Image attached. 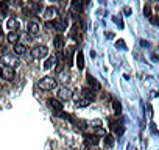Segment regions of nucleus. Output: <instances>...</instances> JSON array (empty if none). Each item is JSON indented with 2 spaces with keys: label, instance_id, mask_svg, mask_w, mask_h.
I'll return each mask as SVG.
<instances>
[{
  "label": "nucleus",
  "instance_id": "nucleus-1",
  "mask_svg": "<svg viewBox=\"0 0 159 150\" xmlns=\"http://www.w3.org/2000/svg\"><path fill=\"white\" fill-rule=\"evenodd\" d=\"M38 86H39V89H42V91H52V89L58 88V80L53 78V77H44V78L39 80Z\"/></svg>",
  "mask_w": 159,
  "mask_h": 150
},
{
  "label": "nucleus",
  "instance_id": "nucleus-2",
  "mask_svg": "<svg viewBox=\"0 0 159 150\" xmlns=\"http://www.w3.org/2000/svg\"><path fill=\"white\" fill-rule=\"evenodd\" d=\"M47 55H48L47 45H36V47L31 50V56H33L34 59H44V58H47Z\"/></svg>",
  "mask_w": 159,
  "mask_h": 150
},
{
  "label": "nucleus",
  "instance_id": "nucleus-3",
  "mask_svg": "<svg viewBox=\"0 0 159 150\" xmlns=\"http://www.w3.org/2000/svg\"><path fill=\"white\" fill-rule=\"evenodd\" d=\"M67 22H69V19H67V17H62L61 21H52V22H47V25H48V27H53L56 31L62 33V31L67 28Z\"/></svg>",
  "mask_w": 159,
  "mask_h": 150
},
{
  "label": "nucleus",
  "instance_id": "nucleus-4",
  "mask_svg": "<svg viewBox=\"0 0 159 150\" xmlns=\"http://www.w3.org/2000/svg\"><path fill=\"white\" fill-rule=\"evenodd\" d=\"M0 63H2V66H11V67H16V66L20 64V61L13 55H3L0 58Z\"/></svg>",
  "mask_w": 159,
  "mask_h": 150
},
{
  "label": "nucleus",
  "instance_id": "nucleus-5",
  "mask_svg": "<svg viewBox=\"0 0 159 150\" xmlns=\"http://www.w3.org/2000/svg\"><path fill=\"white\" fill-rule=\"evenodd\" d=\"M2 77H3L7 82H13L14 77H16L14 67H11V66H2Z\"/></svg>",
  "mask_w": 159,
  "mask_h": 150
},
{
  "label": "nucleus",
  "instance_id": "nucleus-6",
  "mask_svg": "<svg viewBox=\"0 0 159 150\" xmlns=\"http://www.w3.org/2000/svg\"><path fill=\"white\" fill-rule=\"evenodd\" d=\"M70 99H72V91H70V88H67V86L59 88V91H58V100H59V102H69Z\"/></svg>",
  "mask_w": 159,
  "mask_h": 150
},
{
  "label": "nucleus",
  "instance_id": "nucleus-7",
  "mask_svg": "<svg viewBox=\"0 0 159 150\" xmlns=\"http://www.w3.org/2000/svg\"><path fill=\"white\" fill-rule=\"evenodd\" d=\"M39 30H41V27H39V24H38V22L30 21V22L27 24V33H28V35H38V33H39Z\"/></svg>",
  "mask_w": 159,
  "mask_h": 150
},
{
  "label": "nucleus",
  "instance_id": "nucleus-8",
  "mask_svg": "<svg viewBox=\"0 0 159 150\" xmlns=\"http://www.w3.org/2000/svg\"><path fill=\"white\" fill-rule=\"evenodd\" d=\"M48 106H50L53 111H56V114H59V113L62 111V108H64V106H62V102H59L58 99H56V100H55V99H50V100H48Z\"/></svg>",
  "mask_w": 159,
  "mask_h": 150
},
{
  "label": "nucleus",
  "instance_id": "nucleus-9",
  "mask_svg": "<svg viewBox=\"0 0 159 150\" xmlns=\"http://www.w3.org/2000/svg\"><path fill=\"white\" fill-rule=\"evenodd\" d=\"M19 27H20V22H19L16 17H10V19H8V22H7V28H8L10 31H17Z\"/></svg>",
  "mask_w": 159,
  "mask_h": 150
},
{
  "label": "nucleus",
  "instance_id": "nucleus-10",
  "mask_svg": "<svg viewBox=\"0 0 159 150\" xmlns=\"http://www.w3.org/2000/svg\"><path fill=\"white\" fill-rule=\"evenodd\" d=\"M53 45H55L56 50H62L64 45H66V39H64V36H62V35H56L55 39H53Z\"/></svg>",
  "mask_w": 159,
  "mask_h": 150
},
{
  "label": "nucleus",
  "instance_id": "nucleus-11",
  "mask_svg": "<svg viewBox=\"0 0 159 150\" xmlns=\"http://www.w3.org/2000/svg\"><path fill=\"white\" fill-rule=\"evenodd\" d=\"M13 53H14L16 56H22V55H25V53H27V45H25V44H20V42L14 44Z\"/></svg>",
  "mask_w": 159,
  "mask_h": 150
},
{
  "label": "nucleus",
  "instance_id": "nucleus-12",
  "mask_svg": "<svg viewBox=\"0 0 159 150\" xmlns=\"http://www.w3.org/2000/svg\"><path fill=\"white\" fill-rule=\"evenodd\" d=\"M84 138H86V142H88L89 145H97V144L100 142V138H98L97 134H92V133H86Z\"/></svg>",
  "mask_w": 159,
  "mask_h": 150
},
{
  "label": "nucleus",
  "instance_id": "nucleus-13",
  "mask_svg": "<svg viewBox=\"0 0 159 150\" xmlns=\"http://www.w3.org/2000/svg\"><path fill=\"white\" fill-rule=\"evenodd\" d=\"M86 80H88L89 86H94V88H92L94 91H100V89H102V85H100V83H98V82H97V80H95L94 77H92L91 73H88V77H86Z\"/></svg>",
  "mask_w": 159,
  "mask_h": 150
},
{
  "label": "nucleus",
  "instance_id": "nucleus-14",
  "mask_svg": "<svg viewBox=\"0 0 159 150\" xmlns=\"http://www.w3.org/2000/svg\"><path fill=\"white\" fill-rule=\"evenodd\" d=\"M81 96H83V99H86V100H89V102H94V92H92V89H89V88H83L81 89Z\"/></svg>",
  "mask_w": 159,
  "mask_h": 150
},
{
  "label": "nucleus",
  "instance_id": "nucleus-15",
  "mask_svg": "<svg viewBox=\"0 0 159 150\" xmlns=\"http://www.w3.org/2000/svg\"><path fill=\"white\" fill-rule=\"evenodd\" d=\"M76 66H78L80 70H83V69H84V55H83L81 50L76 53Z\"/></svg>",
  "mask_w": 159,
  "mask_h": 150
},
{
  "label": "nucleus",
  "instance_id": "nucleus-16",
  "mask_svg": "<svg viewBox=\"0 0 159 150\" xmlns=\"http://www.w3.org/2000/svg\"><path fill=\"white\" fill-rule=\"evenodd\" d=\"M19 33L17 31H10L8 35H7V39H8V42H11V44H17L19 42Z\"/></svg>",
  "mask_w": 159,
  "mask_h": 150
},
{
  "label": "nucleus",
  "instance_id": "nucleus-17",
  "mask_svg": "<svg viewBox=\"0 0 159 150\" xmlns=\"http://www.w3.org/2000/svg\"><path fill=\"white\" fill-rule=\"evenodd\" d=\"M56 61H58V59H56V56H48V58L45 59V63H44V66H42V67H44L45 70H48V69H52V67L56 64Z\"/></svg>",
  "mask_w": 159,
  "mask_h": 150
},
{
  "label": "nucleus",
  "instance_id": "nucleus-18",
  "mask_svg": "<svg viewBox=\"0 0 159 150\" xmlns=\"http://www.w3.org/2000/svg\"><path fill=\"white\" fill-rule=\"evenodd\" d=\"M73 52H75V49H73V47H69V49H67V53H66V61H67V66H70V64H72V56H73Z\"/></svg>",
  "mask_w": 159,
  "mask_h": 150
},
{
  "label": "nucleus",
  "instance_id": "nucleus-19",
  "mask_svg": "<svg viewBox=\"0 0 159 150\" xmlns=\"http://www.w3.org/2000/svg\"><path fill=\"white\" fill-rule=\"evenodd\" d=\"M72 8L80 13V11H81V8H83V0H73V2H72Z\"/></svg>",
  "mask_w": 159,
  "mask_h": 150
},
{
  "label": "nucleus",
  "instance_id": "nucleus-20",
  "mask_svg": "<svg viewBox=\"0 0 159 150\" xmlns=\"http://www.w3.org/2000/svg\"><path fill=\"white\" fill-rule=\"evenodd\" d=\"M58 11H59V10H58L56 7H48V8L45 10V16H56Z\"/></svg>",
  "mask_w": 159,
  "mask_h": 150
},
{
  "label": "nucleus",
  "instance_id": "nucleus-21",
  "mask_svg": "<svg viewBox=\"0 0 159 150\" xmlns=\"http://www.w3.org/2000/svg\"><path fill=\"white\" fill-rule=\"evenodd\" d=\"M112 106H114V111H116V114L119 116V114L122 113V105H120V102H119V100H114V102H112Z\"/></svg>",
  "mask_w": 159,
  "mask_h": 150
},
{
  "label": "nucleus",
  "instance_id": "nucleus-22",
  "mask_svg": "<svg viewBox=\"0 0 159 150\" xmlns=\"http://www.w3.org/2000/svg\"><path fill=\"white\" fill-rule=\"evenodd\" d=\"M105 145H106V147H112V145H114V138H112L111 134L105 136Z\"/></svg>",
  "mask_w": 159,
  "mask_h": 150
},
{
  "label": "nucleus",
  "instance_id": "nucleus-23",
  "mask_svg": "<svg viewBox=\"0 0 159 150\" xmlns=\"http://www.w3.org/2000/svg\"><path fill=\"white\" fill-rule=\"evenodd\" d=\"M143 16H145V17H150V16H151V7H150V5H145V7H143Z\"/></svg>",
  "mask_w": 159,
  "mask_h": 150
},
{
  "label": "nucleus",
  "instance_id": "nucleus-24",
  "mask_svg": "<svg viewBox=\"0 0 159 150\" xmlns=\"http://www.w3.org/2000/svg\"><path fill=\"white\" fill-rule=\"evenodd\" d=\"M89 103H91L89 100H86V99H81V102H78V106H80V108H83V106H88Z\"/></svg>",
  "mask_w": 159,
  "mask_h": 150
},
{
  "label": "nucleus",
  "instance_id": "nucleus-25",
  "mask_svg": "<svg viewBox=\"0 0 159 150\" xmlns=\"http://www.w3.org/2000/svg\"><path fill=\"white\" fill-rule=\"evenodd\" d=\"M112 22L119 24V27H120V28H123V22H122V21H120V19H119L117 16H114V17H112Z\"/></svg>",
  "mask_w": 159,
  "mask_h": 150
},
{
  "label": "nucleus",
  "instance_id": "nucleus-26",
  "mask_svg": "<svg viewBox=\"0 0 159 150\" xmlns=\"http://www.w3.org/2000/svg\"><path fill=\"white\" fill-rule=\"evenodd\" d=\"M116 47H119V49H123V50H125V49H126V45H125V42H123V41H122V39H120V41H117V42H116Z\"/></svg>",
  "mask_w": 159,
  "mask_h": 150
},
{
  "label": "nucleus",
  "instance_id": "nucleus-27",
  "mask_svg": "<svg viewBox=\"0 0 159 150\" xmlns=\"http://www.w3.org/2000/svg\"><path fill=\"white\" fill-rule=\"evenodd\" d=\"M131 13H133V10H131V8H128V7H125V8H123V14H125V16H131Z\"/></svg>",
  "mask_w": 159,
  "mask_h": 150
},
{
  "label": "nucleus",
  "instance_id": "nucleus-28",
  "mask_svg": "<svg viewBox=\"0 0 159 150\" xmlns=\"http://www.w3.org/2000/svg\"><path fill=\"white\" fill-rule=\"evenodd\" d=\"M76 31H78V28H76V25H73V27H72V30H70V36H72V38H75V36H76Z\"/></svg>",
  "mask_w": 159,
  "mask_h": 150
},
{
  "label": "nucleus",
  "instance_id": "nucleus-29",
  "mask_svg": "<svg viewBox=\"0 0 159 150\" xmlns=\"http://www.w3.org/2000/svg\"><path fill=\"white\" fill-rule=\"evenodd\" d=\"M140 45H143V47H150V42H148V41H140Z\"/></svg>",
  "mask_w": 159,
  "mask_h": 150
},
{
  "label": "nucleus",
  "instance_id": "nucleus-30",
  "mask_svg": "<svg viewBox=\"0 0 159 150\" xmlns=\"http://www.w3.org/2000/svg\"><path fill=\"white\" fill-rule=\"evenodd\" d=\"M66 150H76V148H72V147H67Z\"/></svg>",
  "mask_w": 159,
  "mask_h": 150
},
{
  "label": "nucleus",
  "instance_id": "nucleus-31",
  "mask_svg": "<svg viewBox=\"0 0 159 150\" xmlns=\"http://www.w3.org/2000/svg\"><path fill=\"white\" fill-rule=\"evenodd\" d=\"M86 150H94V148L92 147H86Z\"/></svg>",
  "mask_w": 159,
  "mask_h": 150
},
{
  "label": "nucleus",
  "instance_id": "nucleus-32",
  "mask_svg": "<svg viewBox=\"0 0 159 150\" xmlns=\"http://www.w3.org/2000/svg\"><path fill=\"white\" fill-rule=\"evenodd\" d=\"M148 2H159V0H148Z\"/></svg>",
  "mask_w": 159,
  "mask_h": 150
},
{
  "label": "nucleus",
  "instance_id": "nucleus-33",
  "mask_svg": "<svg viewBox=\"0 0 159 150\" xmlns=\"http://www.w3.org/2000/svg\"><path fill=\"white\" fill-rule=\"evenodd\" d=\"M0 77H2V67H0Z\"/></svg>",
  "mask_w": 159,
  "mask_h": 150
},
{
  "label": "nucleus",
  "instance_id": "nucleus-34",
  "mask_svg": "<svg viewBox=\"0 0 159 150\" xmlns=\"http://www.w3.org/2000/svg\"><path fill=\"white\" fill-rule=\"evenodd\" d=\"M3 2H5V3H7V2H10V0H3Z\"/></svg>",
  "mask_w": 159,
  "mask_h": 150
},
{
  "label": "nucleus",
  "instance_id": "nucleus-35",
  "mask_svg": "<svg viewBox=\"0 0 159 150\" xmlns=\"http://www.w3.org/2000/svg\"><path fill=\"white\" fill-rule=\"evenodd\" d=\"M0 91H2V85H0Z\"/></svg>",
  "mask_w": 159,
  "mask_h": 150
}]
</instances>
